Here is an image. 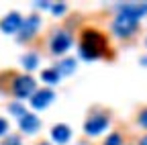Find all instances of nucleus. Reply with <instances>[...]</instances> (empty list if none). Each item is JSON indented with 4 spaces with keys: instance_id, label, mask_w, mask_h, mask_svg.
Returning <instances> with one entry per match:
<instances>
[{
    "instance_id": "f257e3e1",
    "label": "nucleus",
    "mask_w": 147,
    "mask_h": 145,
    "mask_svg": "<svg viewBox=\"0 0 147 145\" xmlns=\"http://www.w3.org/2000/svg\"><path fill=\"white\" fill-rule=\"evenodd\" d=\"M108 51V41L104 37V33L98 29H84L80 37V53L86 59H96L106 55Z\"/></svg>"
},
{
    "instance_id": "f03ea898",
    "label": "nucleus",
    "mask_w": 147,
    "mask_h": 145,
    "mask_svg": "<svg viewBox=\"0 0 147 145\" xmlns=\"http://www.w3.org/2000/svg\"><path fill=\"white\" fill-rule=\"evenodd\" d=\"M137 27H139V21L131 19V16H127V14H121V12L113 21V31L119 35V37H131V35L137 31Z\"/></svg>"
},
{
    "instance_id": "7ed1b4c3",
    "label": "nucleus",
    "mask_w": 147,
    "mask_h": 145,
    "mask_svg": "<svg viewBox=\"0 0 147 145\" xmlns=\"http://www.w3.org/2000/svg\"><path fill=\"white\" fill-rule=\"evenodd\" d=\"M12 92H14V96H18V98H29V96H33L37 90H35V80L31 78V76H18L16 80H14V84H12Z\"/></svg>"
},
{
    "instance_id": "20e7f679",
    "label": "nucleus",
    "mask_w": 147,
    "mask_h": 145,
    "mask_svg": "<svg viewBox=\"0 0 147 145\" xmlns=\"http://www.w3.org/2000/svg\"><path fill=\"white\" fill-rule=\"evenodd\" d=\"M69 45H71V35L63 29H57L49 39V49L53 53H63L69 49Z\"/></svg>"
},
{
    "instance_id": "39448f33",
    "label": "nucleus",
    "mask_w": 147,
    "mask_h": 145,
    "mask_svg": "<svg viewBox=\"0 0 147 145\" xmlns=\"http://www.w3.org/2000/svg\"><path fill=\"white\" fill-rule=\"evenodd\" d=\"M108 127V117L104 113H94V115H90L86 119V125H84V131L88 135H98L102 133L104 129Z\"/></svg>"
},
{
    "instance_id": "423d86ee",
    "label": "nucleus",
    "mask_w": 147,
    "mask_h": 145,
    "mask_svg": "<svg viewBox=\"0 0 147 145\" xmlns=\"http://www.w3.org/2000/svg\"><path fill=\"white\" fill-rule=\"evenodd\" d=\"M21 25H23V16L18 14V12H8L2 21H0V31H4V33H16V31H21Z\"/></svg>"
},
{
    "instance_id": "0eeeda50",
    "label": "nucleus",
    "mask_w": 147,
    "mask_h": 145,
    "mask_svg": "<svg viewBox=\"0 0 147 145\" xmlns=\"http://www.w3.org/2000/svg\"><path fill=\"white\" fill-rule=\"evenodd\" d=\"M41 25V19L37 14H29L27 19H23V25H21V39H31L33 35L37 33V29H39Z\"/></svg>"
},
{
    "instance_id": "6e6552de",
    "label": "nucleus",
    "mask_w": 147,
    "mask_h": 145,
    "mask_svg": "<svg viewBox=\"0 0 147 145\" xmlns=\"http://www.w3.org/2000/svg\"><path fill=\"white\" fill-rule=\"evenodd\" d=\"M119 8V12L121 14H127V16H131V19H135V21H139L141 16H145L147 14V2H137V4H119L117 6Z\"/></svg>"
},
{
    "instance_id": "1a4fd4ad",
    "label": "nucleus",
    "mask_w": 147,
    "mask_h": 145,
    "mask_svg": "<svg viewBox=\"0 0 147 145\" xmlns=\"http://www.w3.org/2000/svg\"><path fill=\"white\" fill-rule=\"evenodd\" d=\"M53 98H55V94H53L51 88H41V90H37V92L31 96V106L33 108H45Z\"/></svg>"
},
{
    "instance_id": "9d476101",
    "label": "nucleus",
    "mask_w": 147,
    "mask_h": 145,
    "mask_svg": "<svg viewBox=\"0 0 147 145\" xmlns=\"http://www.w3.org/2000/svg\"><path fill=\"white\" fill-rule=\"evenodd\" d=\"M18 125H21V129H23L25 133H35L37 129H39L41 121L37 119V115H33V113H27L25 117H21V119H18Z\"/></svg>"
},
{
    "instance_id": "9b49d317",
    "label": "nucleus",
    "mask_w": 147,
    "mask_h": 145,
    "mask_svg": "<svg viewBox=\"0 0 147 145\" xmlns=\"http://www.w3.org/2000/svg\"><path fill=\"white\" fill-rule=\"evenodd\" d=\"M51 137H53V141H57V143H67V139L71 137V131H69L67 125L59 123V125H55L51 129Z\"/></svg>"
},
{
    "instance_id": "f8f14e48",
    "label": "nucleus",
    "mask_w": 147,
    "mask_h": 145,
    "mask_svg": "<svg viewBox=\"0 0 147 145\" xmlns=\"http://www.w3.org/2000/svg\"><path fill=\"white\" fill-rule=\"evenodd\" d=\"M55 69L59 71V76H67V74H71V71L76 69V59H74V57H65V59H61L57 65H55Z\"/></svg>"
},
{
    "instance_id": "ddd939ff",
    "label": "nucleus",
    "mask_w": 147,
    "mask_h": 145,
    "mask_svg": "<svg viewBox=\"0 0 147 145\" xmlns=\"http://www.w3.org/2000/svg\"><path fill=\"white\" fill-rule=\"evenodd\" d=\"M23 65H25L27 69H35L37 65H39V55L33 53V51L25 53V55H23Z\"/></svg>"
},
{
    "instance_id": "4468645a",
    "label": "nucleus",
    "mask_w": 147,
    "mask_h": 145,
    "mask_svg": "<svg viewBox=\"0 0 147 145\" xmlns=\"http://www.w3.org/2000/svg\"><path fill=\"white\" fill-rule=\"evenodd\" d=\"M41 78H43L45 82H49V84H57L61 76H59V71L55 69V67H49V69H43V71H41Z\"/></svg>"
},
{
    "instance_id": "2eb2a0df",
    "label": "nucleus",
    "mask_w": 147,
    "mask_h": 145,
    "mask_svg": "<svg viewBox=\"0 0 147 145\" xmlns=\"http://www.w3.org/2000/svg\"><path fill=\"white\" fill-rule=\"evenodd\" d=\"M8 111H10L12 115H16L18 119L27 115V111H25V106H23L21 102H10V104H8Z\"/></svg>"
},
{
    "instance_id": "dca6fc26",
    "label": "nucleus",
    "mask_w": 147,
    "mask_h": 145,
    "mask_svg": "<svg viewBox=\"0 0 147 145\" xmlns=\"http://www.w3.org/2000/svg\"><path fill=\"white\" fill-rule=\"evenodd\" d=\"M104 145H121V135H119V133L108 135V139L104 141Z\"/></svg>"
},
{
    "instance_id": "f3484780",
    "label": "nucleus",
    "mask_w": 147,
    "mask_h": 145,
    "mask_svg": "<svg viewBox=\"0 0 147 145\" xmlns=\"http://www.w3.org/2000/svg\"><path fill=\"white\" fill-rule=\"evenodd\" d=\"M139 125L147 129V108H143V111L139 113Z\"/></svg>"
},
{
    "instance_id": "a211bd4d",
    "label": "nucleus",
    "mask_w": 147,
    "mask_h": 145,
    "mask_svg": "<svg viewBox=\"0 0 147 145\" xmlns=\"http://www.w3.org/2000/svg\"><path fill=\"white\" fill-rule=\"evenodd\" d=\"M2 145H21V141H18V137H16V135H12V137H8Z\"/></svg>"
},
{
    "instance_id": "6ab92c4d",
    "label": "nucleus",
    "mask_w": 147,
    "mask_h": 145,
    "mask_svg": "<svg viewBox=\"0 0 147 145\" xmlns=\"http://www.w3.org/2000/svg\"><path fill=\"white\" fill-rule=\"evenodd\" d=\"M6 131H8V123H6V119L0 117V135H4Z\"/></svg>"
},
{
    "instance_id": "aec40b11",
    "label": "nucleus",
    "mask_w": 147,
    "mask_h": 145,
    "mask_svg": "<svg viewBox=\"0 0 147 145\" xmlns=\"http://www.w3.org/2000/svg\"><path fill=\"white\" fill-rule=\"evenodd\" d=\"M51 10H53L55 14H59V12H63V10H65V4H53V6H51Z\"/></svg>"
},
{
    "instance_id": "412c9836",
    "label": "nucleus",
    "mask_w": 147,
    "mask_h": 145,
    "mask_svg": "<svg viewBox=\"0 0 147 145\" xmlns=\"http://www.w3.org/2000/svg\"><path fill=\"white\" fill-rule=\"evenodd\" d=\"M139 145H147V135H145V137H143V139L139 141Z\"/></svg>"
},
{
    "instance_id": "4be33fe9",
    "label": "nucleus",
    "mask_w": 147,
    "mask_h": 145,
    "mask_svg": "<svg viewBox=\"0 0 147 145\" xmlns=\"http://www.w3.org/2000/svg\"><path fill=\"white\" fill-rule=\"evenodd\" d=\"M141 63H143V65H147V57H141Z\"/></svg>"
},
{
    "instance_id": "5701e85b",
    "label": "nucleus",
    "mask_w": 147,
    "mask_h": 145,
    "mask_svg": "<svg viewBox=\"0 0 147 145\" xmlns=\"http://www.w3.org/2000/svg\"><path fill=\"white\" fill-rule=\"evenodd\" d=\"M39 145H49V143H39Z\"/></svg>"
}]
</instances>
